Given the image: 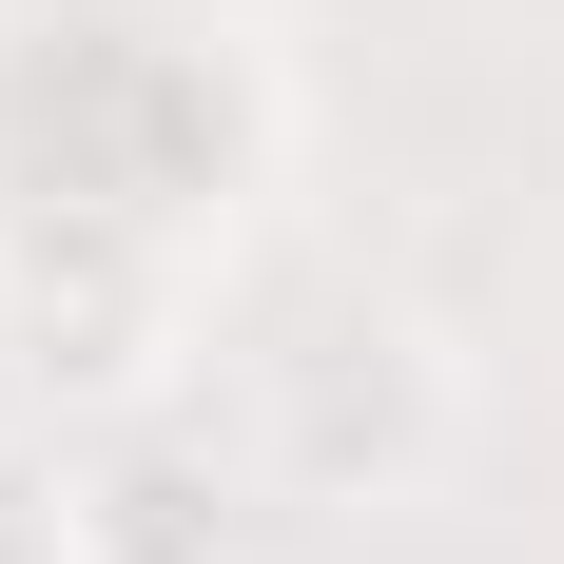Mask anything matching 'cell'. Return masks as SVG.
Here are the masks:
<instances>
[{
  "mask_svg": "<svg viewBox=\"0 0 564 564\" xmlns=\"http://www.w3.org/2000/svg\"><path fill=\"white\" fill-rule=\"evenodd\" d=\"M467 429V370L429 312H312V332L273 350V467L312 487V507H390V487H429Z\"/></svg>",
  "mask_w": 564,
  "mask_h": 564,
  "instance_id": "6da1fadb",
  "label": "cell"
},
{
  "mask_svg": "<svg viewBox=\"0 0 564 564\" xmlns=\"http://www.w3.org/2000/svg\"><path fill=\"white\" fill-rule=\"evenodd\" d=\"M0 564H98V487L40 429H0Z\"/></svg>",
  "mask_w": 564,
  "mask_h": 564,
  "instance_id": "7a4b0ae2",
  "label": "cell"
}]
</instances>
